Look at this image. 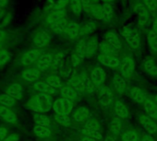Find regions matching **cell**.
<instances>
[{"label":"cell","mask_w":157,"mask_h":141,"mask_svg":"<svg viewBox=\"0 0 157 141\" xmlns=\"http://www.w3.org/2000/svg\"><path fill=\"white\" fill-rule=\"evenodd\" d=\"M120 49H121V43L119 41V38L117 37V35H116L112 32H106L103 38L102 43H101L102 53L114 54L119 52Z\"/></svg>","instance_id":"cell-1"},{"label":"cell","mask_w":157,"mask_h":141,"mask_svg":"<svg viewBox=\"0 0 157 141\" xmlns=\"http://www.w3.org/2000/svg\"><path fill=\"white\" fill-rule=\"evenodd\" d=\"M44 54L43 50L39 48H32L28 51L24 52L21 56L19 59V63L22 66H30L33 64H36V62L40 59V57Z\"/></svg>","instance_id":"cell-2"},{"label":"cell","mask_w":157,"mask_h":141,"mask_svg":"<svg viewBox=\"0 0 157 141\" xmlns=\"http://www.w3.org/2000/svg\"><path fill=\"white\" fill-rule=\"evenodd\" d=\"M0 121L10 127L19 125V117L14 109L0 104Z\"/></svg>","instance_id":"cell-3"},{"label":"cell","mask_w":157,"mask_h":141,"mask_svg":"<svg viewBox=\"0 0 157 141\" xmlns=\"http://www.w3.org/2000/svg\"><path fill=\"white\" fill-rule=\"evenodd\" d=\"M122 35L132 48H138L140 44V34L133 25H127L122 29Z\"/></svg>","instance_id":"cell-4"},{"label":"cell","mask_w":157,"mask_h":141,"mask_svg":"<svg viewBox=\"0 0 157 141\" xmlns=\"http://www.w3.org/2000/svg\"><path fill=\"white\" fill-rule=\"evenodd\" d=\"M83 133L86 135H89L98 141L103 139V133L102 129L96 120L89 119L83 126Z\"/></svg>","instance_id":"cell-5"},{"label":"cell","mask_w":157,"mask_h":141,"mask_svg":"<svg viewBox=\"0 0 157 141\" xmlns=\"http://www.w3.org/2000/svg\"><path fill=\"white\" fill-rule=\"evenodd\" d=\"M73 109V102L72 101L67 98H59L56 100L53 103V110L57 114H64L68 115Z\"/></svg>","instance_id":"cell-6"},{"label":"cell","mask_w":157,"mask_h":141,"mask_svg":"<svg viewBox=\"0 0 157 141\" xmlns=\"http://www.w3.org/2000/svg\"><path fill=\"white\" fill-rule=\"evenodd\" d=\"M4 92L13 97L17 101H21L24 97V88L19 82H14L8 85L4 89Z\"/></svg>","instance_id":"cell-7"},{"label":"cell","mask_w":157,"mask_h":141,"mask_svg":"<svg viewBox=\"0 0 157 141\" xmlns=\"http://www.w3.org/2000/svg\"><path fill=\"white\" fill-rule=\"evenodd\" d=\"M50 42H51V37L48 34V32H46L45 31H38L37 32H35V34L33 37V45L39 49H43L44 47L47 46L50 43Z\"/></svg>","instance_id":"cell-8"},{"label":"cell","mask_w":157,"mask_h":141,"mask_svg":"<svg viewBox=\"0 0 157 141\" xmlns=\"http://www.w3.org/2000/svg\"><path fill=\"white\" fill-rule=\"evenodd\" d=\"M119 68H120V72L121 75L125 78H128L130 77L135 69V62L132 58L130 57H125L120 61V65H119Z\"/></svg>","instance_id":"cell-9"},{"label":"cell","mask_w":157,"mask_h":141,"mask_svg":"<svg viewBox=\"0 0 157 141\" xmlns=\"http://www.w3.org/2000/svg\"><path fill=\"white\" fill-rule=\"evenodd\" d=\"M98 100L103 106L110 105L115 100L112 90L108 87H102L98 91Z\"/></svg>","instance_id":"cell-10"},{"label":"cell","mask_w":157,"mask_h":141,"mask_svg":"<svg viewBox=\"0 0 157 141\" xmlns=\"http://www.w3.org/2000/svg\"><path fill=\"white\" fill-rule=\"evenodd\" d=\"M41 71L36 67H29L23 70L21 73V78L23 80L29 83H35L39 81L41 78Z\"/></svg>","instance_id":"cell-11"},{"label":"cell","mask_w":157,"mask_h":141,"mask_svg":"<svg viewBox=\"0 0 157 141\" xmlns=\"http://www.w3.org/2000/svg\"><path fill=\"white\" fill-rule=\"evenodd\" d=\"M53 62H54V56L51 54H44L40 57V59L36 62L34 67L40 70L41 72H44L50 66L53 65Z\"/></svg>","instance_id":"cell-12"},{"label":"cell","mask_w":157,"mask_h":141,"mask_svg":"<svg viewBox=\"0 0 157 141\" xmlns=\"http://www.w3.org/2000/svg\"><path fill=\"white\" fill-rule=\"evenodd\" d=\"M98 59L102 65L108 67H117L119 66L121 61L115 54H102L98 56Z\"/></svg>","instance_id":"cell-13"},{"label":"cell","mask_w":157,"mask_h":141,"mask_svg":"<svg viewBox=\"0 0 157 141\" xmlns=\"http://www.w3.org/2000/svg\"><path fill=\"white\" fill-rule=\"evenodd\" d=\"M91 116L90 111L86 107H78L73 113V120L78 124H85Z\"/></svg>","instance_id":"cell-14"},{"label":"cell","mask_w":157,"mask_h":141,"mask_svg":"<svg viewBox=\"0 0 157 141\" xmlns=\"http://www.w3.org/2000/svg\"><path fill=\"white\" fill-rule=\"evenodd\" d=\"M106 79V73L105 71V69L101 66L95 67L92 73H91V80L94 83V85L97 87L101 86Z\"/></svg>","instance_id":"cell-15"},{"label":"cell","mask_w":157,"mask_h":141,"mask_svg":"<svg viewBox=\"0 0 157 141\" xmlns=\"http://www.w3.org/2000/svg\"><path fill=\"white\" fill-rule=\"evenodd\" d=\"M140 123L142 125V127L147 131V133L152 135L157 132V124L155 121L151 118H150L148 115H142L140 117Z\"/></svg>","instance_id":"cell-16"},{"label":"cell","mask_w":157,"mask_h":141,"mask_svg":"<svg viewBox=\"0 0 157 141\" xmlns=\"http://www.w3.org/2000/svg\"><path fill=\"white\" fill-rule=\"evenodd\" d=\"M64 33H65V36L69 40L77 39L78 36H81V24L76 23V22L68 23Z\"/></svg>","instance_id":"cell-17"},{"label":"cell","mask_w":157,"mask_h":141,"mask_svg":"<svg viewBox=\"0 0 157 141\" xmlns=\"http://www.w3.org/2000/svg\"><path fill=\"white\" fill-rule=\"evenodd\" d=\"M33 89L38 91V93H44L47 95H53L56 92V90L48 84L45 80L44 81H37L33 83Z\"/></svg>","instance_id":"cell-18"},{"label":"cell","mask_w":157,"mask_h":141,"mask_svg":"<svg viewBox=\"0 0 157 141\" xmlns=\"http://www.w3.org/2000/svg\"><path fill=\"white\" fill-rule=\"evenodd\" d=\"M143 105L147 115L154 121H157V104L154 102V101L147 98Z\"/></svg>","instance_id":"cell-19"},{"label":"cell","mask_w":157,"mask_h":141,"mask_svg":"<svg viewBox=\"0 0 157 141\" xmlns=\"http://www.w3.org/2000/svg\"><path fill=\"white\" fill-rule=\"evenodd\" d=\"M113 85L118 94H123L126 90V80L121 74H116L113 78Z\"/></svg>","instance_id":"cell-20"},{"label":"cell","mask_w":157,"mask_h":141,"mask_svg":"<svg viewBox=\"0 0 157 141\" xmlns=\"http://www.w3.org/2000/svg\"><path fill=\"white\" fill-rule=\"evenodd\" d=\"M35 96L39 100V102H41L44 113H47V112H49L53 108V103L54 102H52V98H51L50 95L44 94V93H38Z\"/></svg>","instance_id":"cell-21"},{"label":"cell","mask_w":157,"mask_h":141,"mask_svg":"<svg viewBox=\"0 0 157 141\" xmlns=\"http://www.w3.org/2000/svg\"><path fill=\"white\" fill-rule=\"evenodd\" d=\"M12 54L6 48V45L0 44V67L6 66L11 60Z\"/></svg>","instance_id":"cell-22"},{"label":"cell","mask_w":157,"mask_h":141,"mask_svg":"<svg viewBox=\"0 0 157 141\" xmlns=\"http://www.w3.org/2000/svg\"><path fill=\"white\" fill-rule=\"evenodd\" d=\"M98 40L94 36H90L86 38V47H87V56L94 55L98 50Z\"/></svg>","instance_id":"cell-23"},{"label":"cell","mask_w":157,"mask_h":141,"mask_svg":"<svg viewBox=\"0 0 157 141\" xmlns=\"http://www.w3.org/2000/svg\"><path fill=\"white\" fill-rule=\"evenodd\" d=\"M129 95H130L131 99L133 101H135L136 102H138V103H144L145 101L147 100L145 92L142 90H140V89H139L137 87H134V88H132L130 90Z\"/></svg>","instance_id":"cell-24"},{"label":"cell","mask_w":157,"mask_h":141,"mask_svg":"<svg viewBox=\"0 0 157 141\" xmlns=\"http://www.w3.org/2000/svg\"><path fill=\"white\" fill-rule=\"evenodd\" d=\"M26 108L31 110V111H33L35 113H44V109L42 107V104L41 102H39V100L36 98V96H33L32 98H30L27 102H26V104H25Z\"/></svg>","instance_id":"cell-25"},{"label":"cell","mask_w":157,"mask_h":141,"mask_svg":"<svg viewBox=\"0 0 157 141\" xmlns=\"http://www.w3.org/2000/svg\"><path fill=\"white\" fill-rule=\"evenodd\" d=\"M18 102L19 101H17L16 99H14L13 97L10 96L9 94H7L5 92L0 93V104H2L6 107L14 109L17 106Z\"/></svg>","instance_id":"cell-26"},{"label":"cell","mask_w":157,"mask_h":141,"mask_svg":"<svg viewBox=\"0 0 157 141\" xmlns=\"http://www.w3.org/2000/svg\"><path fill=\"white\" fill-rule=\"evenodd\" d=\"M60 92L63 96V98H67L70 101L75 100L78 97V91H77L76 88H74L73 86H65L62 87L60 89Z\"/></svg>","instance_id":"cell-27"},{"label":"cell","mask_w":157,"mask_h":141,"mask_svg":"<svg viewBox=\"0 0 157 141\" xmlns=\"http://www.w3.org/2000/svg\"><path fill=\"white\" fill-rule=\"evenodd\" d=\"M33 121L37 125H43L50 127L51 120L50 118L44 113H35L33 114Z\"/></svg>","instance_id":"cell-28"},{"label":"cell","mask_w":157,"mask_h":141,"mask_svg":"<svg viewBox=\"0 0 157 141\" xmlns=\"http://www.w3.org/2000/svg\"><path fill=\"white\" fill-rule=\"evenodd\" d=\"M115 111L117 115L120 118V119H127L128 117L129 112L128 107L121 102L117 101L115 103Z\"/></svg>","instance_id":"cell-29"},{"label":"cell","mask_w":157,"mask_h":141,"mask_svg":"<svg viewBox=\"0 0 157 141\" xmlns=\"http://www.w3.org/2000/svg\"><path fill=\"white\" fill-rule=\"evenodd\" d=\"M143 66L146 71L152 77H157V64L153 59L146 58L143 61Z\"/></svg>","instance_id":"cell-30"},{"label":"cell","mask_w":157,"mask_h":141,"mask_svg":"<svg viewBox=\"0 0 157 141\" xmlns=\"http://www.w3.org/2000/svg\"><path fill=\"white\" fill-rule=\"evenodd\" d=\"M103 6V20L108 21L113 19L115 7L112 3H105Z\"/></svg>","instance_id":"cell-31"},{"label":"cell","mask_w":157,"mask_h":141,"mask_svg":"<svg viewBox=\"0 0 157 141\" xmlns=\"http://www.w3.org/2000/svg\"><path fill=\"white\" fill-rule=\"evenodd\" d=\"M33 134L39 138H47L51 135V130L47 126L43 125H35L33 127Z\"/></svg>","instance_id":"cell-32"},{"label":"cell","mask_w":157,"mask_h":141,"mask_svg":"<svg viewBox=\"0 0 157 141\" xmlns=\"http://www.w3.org/2000/svg\"><path fill=\"white\" fill-rule=\"evenodd\" d=\"M96 29V23L94 21H86L81 24V35L92 34Z\"/></svg>","instance_id":"cell-33"},{"label":"cell","mask_w":157,"mask_h":141,"mask_svg":"<svg viewBox=\"0 0 157 141\" xmlns=\"http://www.w3.org/2000/svg\"><path fill=\"white\" fill-rule=\"evenodd\" d=\"M45 81L50 84L52 87H54L55 89H61L63 86H62V81H61V79L58 75H56V74H51V75H48L46 76L45 78Z\"/></svg>","instance_id":"cell-34"},{"label":"cell","mask_w":157,"mask_h":141,"mask_svg":"<svg viewBox=\"0 0 157 141\" xmlns=\"http://www.w3.org/2000/svg\"><path fill=\"white\" fill-rule=\"evenodd\" d=\"M147 39H148V44L150 48L154 53H157V33L153 30L150 31Z\"/></svg>","instance_id":"cell-35"},{"label":"cell","mask_w":157,"mask_h":141,"mask_svg":"<svg viewBox=\"0 0 157 141\" xmlns=\"http://www.w3.org/2000/svg\"><path fill=\"white\" fill-rule=\"evenodd\" d=\"M13 19H14L13 12L8 10L5 13V15L3 16V18L1 19V20H0V28H6V27L10 26L12 23Z\"/></svg>","instance_id":"cell-36"},{"label":"cell","mask_w":157,"mask_h":141,"mask_svg":"<svg viewBox=\"0 0 157 141\" xmlns=\"http://www.w3.org/2000/svg\"><path fill=\"white\" fill-rule=\"evenodd\" d=\"M70 5L75 15H80L83 11V4L82 0H70Z\"/></svg>","instance_id":"cell-37"},{"label":"cell","mask_w":157,"mask_h":141,"mask_svg":"<svg viewBox=\"0 0 157 141\" xmlns=\"http://www.w3.org/2000/svg\"><path fill=\"white\" fill-rule=\"evenodd\" d=\"M54 118L56 121V123H58L60 125H63V126H69L71 124V120H70V117L68 115L55 113Z\"/></svg>","instance_id":"cell-38"},{"label":"cell","mask_w":157,"mask_h":141,"mask_svg":"<svg viewBox=\"0 0 157 141\" xmlns=\"http://www.w3.org/2000/svg\"><path fill=\"white\" fill-rule=\"evenodd\" d=\"M123 128V122L121 121L120 118H116L114 120H112L109 124V129L110 131L114 132V133H117L119 131H121Z\"/></svg>","instance_id":"cell-39"},{"label":"cell","mask_w":157,"mask_h":141,"mask_svg":"<svg viewBox=\"0 0 157 141\" xmlns=\"http://www.w3.org/2000/svg\"><path fill=\"white\" fill-rule=\"evenodd\" d=\"M122 141H139V135L134 130H128L125 132L121 136Z\"/></svg>","instance_id":"cell-40"},{"label":"cell","mask_w":157,"mask_h":141,"mask_svg":"<svg viewBox=\"0 0 157 141\" xmlns=\"http://www.w3.org/2000/svg\"><path fill=\"white\" fill-rule=\"evenodd\" d=\"M143 2L152 15H157V0H143Z\"/></svg>","instance_id":"cell-41"},{"label":"cell","mask_w":157,"mask_h":141,"mask_svg":"<svg viewBox=\"0 0 157 141\" xmlns=\"http://www.w3.org/2000/svg\"><path fill=\"white\" fill-rule=\"evenodd\" d=\"M135 11L138 13L139 17H148L149 16V10L145 7V5H142L140 3H138L135 5L134 8Z\"/></svg>","instance_id":"cell-42"},{"label":"cell","mask_w":157,"mask_h":141,"mask_svg":"<svg viewBox=\"0 0 157 141\" xmlns=\"http://www.w3.org/2000/svg\"><path fill=\"white\" fill-rule=\"evenodd\" d=\"M76 52L80 53L82 55H86L87 54V47H86V39H82L77 43L76 46Z\"/></svg>","instance_id":"cell-43"},{"label":"cell","mask_w":157,"mask_h":141,"mask_svg":"<svg viewBox=\"0 0 157 141\" xmlns=\"http://www.w3.org/2000/svg\"><path fill=\"white\" fill-rule=\"evenodd\" d=\"M84 59V55L81 54L80 53L78 52H75L72 55H71V63H72V65L75 67V66H78L80 65Z\"/></svg>","instance_id":"cell-44"},{"label":"cell","mask_w":157,"mask_h":141,"mask_svg":"<svg viewBox=\"0 0 157 141\" xmlns=\"http://www.w3.org/2000/svg\"><path fill=\"white\" fill-rule=\"evenodd\" d=\"M10 133V126L5 124H0V141H3Z\"/></svg>","instance_id":"cell-45"},{"label":"cell","mask_w":157,"mask_h":141,"mask_svg":"<svg viewBox=\"0 0 157 141\" xmlns=\"http://www.w3.org/2000/svg\"><path fill=\"white\" fill-rule=\"evenodd\" d=\"M10 38V33L3 28H0V44L6 45V43H9Z\"/></svg>","instance_id":"cell-46"},{"label":"cell","mask_w":157,"mask_h":141,"mask_svg":"<svg viewBox=\"0 0 157 141\" xmlns=\"http://www.w3.org/2000/svg\"><path fill=\"white\" fill-rule=\"evenodd\" d=\"M21 135L17 132L10 133V135L3 140V141H21Z\"/></svg>","instance_id":"cell-47"},{"label":"cell","mask_w":157,"mask_h":141,"mask_svg":"<svg viewBox=\"0 0 157 141\" xmlns=\"http://www.w3.org/2000/svg\"><path fill=\"white\" fill-rule=\"evenodd\" d=\"M10 4V0H0V12L8 11Z\"/></svg>","instance_id":"cell-48"},{"label":"cell","mask_w":157,"mask_h":141,"mask_svg":"<svg viewBox=\"0 0 157 141\" xmlns=\"http://www.w3.org/2000/svg\"><path fill=\"white\" fill-rule=\"evenodd\" d=\"M100 0H82L83 6H88V5H95L98 4Z\"/></svg>","instance_id":"cell-49"},{"label":"cell","mask_w":157,"mask_h":141,"mask_svg":"<svg viewBox=\"0 0 157 141\" xmlns=\"http://www.w3.org/2000/svg\"><path fill=\"white\" fill-rule=\"evenodd\" d=\"M141 141H154V139L152 138V136L151 135V134L147 133V134H144L143 135V137H142V140Z\"/></svg>","instance_id":"cell-50"},{"label":"cell","mask_w":157,"mask_h":141,"mask_svg":"<svg viewBox=\"0 0 157 141\" xmlns=\"http://www.w3.org/2000/svg\"><path fill=\"white\" fill-rule=\"evenodd\" d=\"M80 141H98V140H96V139H94V138H93V137H91L89 135H84L83 136H82L80 138Z\"/></svg>","instance_id":"cell-51"},{"label":"cell","mask_w":157,"mask_h":141,"mask_svg":"<svg viewBox=\"0 0 157 141\" xmlns=\"http://www.w3.org/2000/svg\"><path fill=\"white\" fill-rule=\"evenodd\" d=\"M105 141H117V140H116V138H115L113 135H107L105 137Z\"/></svg>","instance_id":"cell-52"},{"label":"cell","mask_w":157,"mask_h":141,"mask_svg":"<svg viewBox=\"0 0 157 141\" xmlns=\"http://www.w3.org/2000/svg\"><path fill=\"white\" fill-rule=\"evenodd\" d=\"M152 30L157 33V18L154 20L153 23H152Z\"/></svg>","instance_id":"cell-53"},{"label":"cell","mask_w":157,"mask_h":141,"mask_svg":"<svg viewBox=\"0 0 157 141\" xmlns=\"http://www.w3.org/2000/svg\"><path fill=\"white\" fill-rule=\"evenodd\" d=\"M102 1H104L105 3H112L115 1V0H102Z\"/></svg>","instance_id":"cell-54"},{"label":"cell","mask_w":157,"mask_h":141,"mask_svg":"<svg viewBox=\"0 0 157 141\" xmlns=\"http://www.w3.org/2000/svg\"><path fill=\"white\" fill-rule=\"evenodd\" d=\"M153 101H154V102L157 104V95H155V96H154V98H153Z\"/></svg>","instance_id":"cell-55"}]
</instances>
